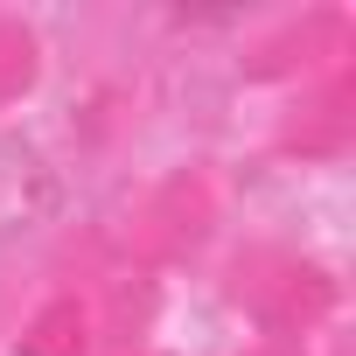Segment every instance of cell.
Returning a JSON list of instances; mask_svg holds the SVG:
<instances>
[{"label": "cell", "instance_id": "1", "mask_svg": "<svg viewBox=\"0 0 356 356\" xmlns=\"http://www.w3.org/2000/svg\"><path fill=\"white\" fill-rule=\"evenodd\" d=\"M49 210H56V175H49V161H42L29 140L0 133V245H8V238H29L35 224H49Z\"/></svg>", "mask_w": 356, "mask_h": 356}]
</instances>
